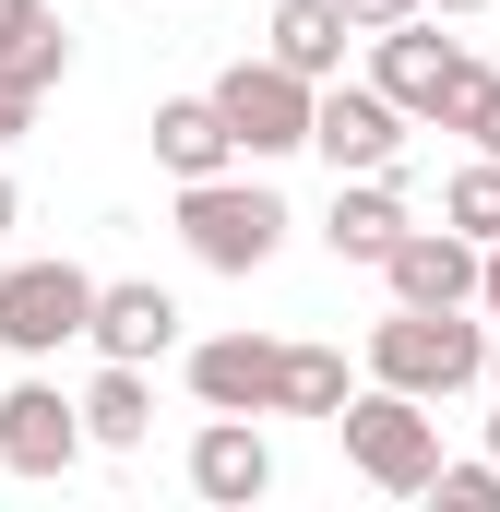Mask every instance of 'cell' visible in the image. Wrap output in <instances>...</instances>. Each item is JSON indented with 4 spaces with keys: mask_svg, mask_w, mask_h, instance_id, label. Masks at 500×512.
I'll list each match as a JSON object with an SVG mask.
<instances>
[{
    "mask_svg": "<svg viewBox=\"0 0 500 512\" xmlns=\"http://www.w3.org/2000/svg\"><path fill=\"white\" fill-rule=\"evenodd\" d=\"M477 370H489V322L477 310H381L370 322V382L417 393V405H441V393H477Z\"/></svg>",
    "mask_w": 500,
    "mask_h": 512,
    "instance_id": "1",
    "label": "cell"
},
{
    "mask_svg": "<svg viewBox=\"0 0 500 512\" xmlns=\"http://www.w3.org/2000/svg\"><path fill=\"white\" fill-rule=\"evenodd\" d=\"M286 227L298 215H286L274 179H227V167L215 179H179V239H191L203 274H262V262L286 251Z\"/></svg>",
    "mask_w": 500,
    "mask_h": 512,
    "instance_id": "2",
    "label": "cell"
},
{
    "mask_svg": "<svg viewBox=\"0 0 500 512\" xmlns=\"http://www.w3.org/2000/svg\"><path fill=\"white\" fill-rule=\"evenodd\" d=\"M334 429H346V465L370 477L381 501H417V489H429V465H441V417H429L417 393H393V382L346 393V405H334Z\"/></svg>",
    "mask_w": 500,
    "mask_h": 512,
    "instance_id": "3",
    "label": "cell"
},
{
    "mask_svg": "<svg viewBox=\"0 0 500 512\" xmlns=\"http://www.w3.org/2000/svg\"><path fill=\"white\" fill-rule=\"evenodd\" d=\"M370 84L405 108V120H441V131H453V108H465L489 72H477V60L441 36V12H429V24L405 12V24H381V36H370Z\"/></svg>",
    "mask_w": 500,
    "mask_h": 512,
    "instance_id": "4",
    "label": "cell"
},
{
    "mask_svg": "<svg viewBox=\"0 0 500 512\" xmlns=\"http://www.w3.org/2000/svg\"><path fill=\"white\" fill-rule=\"evenodd\" d=\"M84 310H96V274H84V262H60V251L0 262V346H12V358L84 346Z\"/></svg>",
    "mask_w": 500,
    "mask_h": 512,
    "instance_id": "5",
    "label": "cell"
},
{
    "mask_svg": "<svg viewBox=\"0 0 500 512\" xmlns=\"http://www.w3.org/2000/svg\"><path fill=\"white\" fill-rule=\"evenodd\" d=\"M203 96H215V120H227V143H239L250 167H274V155H310V84H298L286 60H227Z\"/></svg>",
    "mask_w": 500,
    "mask_h": 512,
    "instance_id": "6",
    "label": "cell"
},
{
    "mask_svg": "<svg viewBox=\"0 0 500 512\" xmlns=\"http://www.w3.org/2000/svg\"><path fill=\"white\" fill-rule=\"evenodd\" d=\"M405 131H417V120H405L381 84H346V72L310 84V155H322L334 179H358V167H405Z\"/></svg>",
    "mask_w": 500,
    "mask_h": 512,
    "instance_id": "7",
    "label": "cell"
},
{
    "mask_svg": "<svg viewBox=\"0 0 500 512\" xmlns=\"http://www.w3.org/2000/svg\"><path fill=\"white\" fill-rule=\"evenodd\" d=\"M0 465L12 477H72L84 465V405L60 382H12L0 393Z\"/></svg>",
    "mask_w": 500,
    "mask_h": 512,
    "instance_id": "8",
    "label": "cell"
},
{
    "mask_svg": "<svg viewBox=\"0 0 500 512\" xmlns=\"http://www.w3.org/2000/svg\"><path fill=\"white\" fill-rule=\"evenodd\" d=\"M370 274L405 298V310H477V239H453V227H405Z\"/></svg>",
    "mask_w": 500,
    "mask_h": 512,
    "instance_id": "9",
    "label": "cell"
},
{
    "mask_svg": "<svg viewBox=\"0 0 500 512\" xmlns=\"http://www.w3.org/2000/svg\"><path fill=\"white\" fill-rule=\"evenodd\" d=\"M84 346H96V358H131V370H143V358H167V346H179V298H167L155 274L96 286V310H84Z\"/></svg>",
    "mask_w": 500,
    "mask_h": 512,
    "instance_id": "10",
    "label": "cell"
},
{
    "mask_svg": "<svg viewBox=\"0 0 500 512\" xmlns=\"http://www.w3.org/2000/svg\"><path fill=\"white\" fill-rule=\"evenodd\" d=\"M262 489H274V441H262L250 417H203V429H191V501L250 512Z\"/></svg>",
    "mask_w": 500,
    "mask_h": 512,
    "instance_id": "11",
    "label": "cell"
},
{
    "mask_svg": "<svg viewBox=\"0 0 500 512\" xmlns=\"http://www.w3.org/2000/svg\"><path fill=\"white\" fill-rule=\"evenodd\" d=\"M405 227H417V215H405V179H393V167H358V179H334L322 251H334V262H381Z\"/></svg>",
    "mask_w": 500,
    "mask_h": 512,
    "instance_id": "12",
    "label": "cell"
},
{
    "mask_svg": "<svg viewBox=\"0 0 500 512\" xmlns=\"http://www.w3.org/2000/svg\"><path fill=\"white\" fill-rule=\"evenodd\" d=\"M191 393H203V417H262L274 405V334H203Z\"/></svg>",
    "mask_w": 500,
    "mask_h": 512,
    "instance_id": "13",
    "label": "cell"
},
{
    "mask_svg": "<svg viewBox=\"0 0 500 512\" xmlns=\"http://www.w3.org/2000/svg\"><path fill=\"white\" fill-rule=\"evenodd\" d=\"M346 36H358V24H346L334 0H274V36H262V60H286L298 84H334V72H346Z\"/></svg>",
    "mask_w": 500,
    "mask_h": 512,
    "instance_id": "14",
    "label": "cell"
},
{
    "mask_svg": "<svg viewBox=\"0 0 500 512\" xmlns=\"http://www.w3.org/2000/svg\"><path fill=\"white\" fill-rule=\"evenodd\" d=\"M60 72H72V36H60V12H48V0H0V84L48 96Z\"/></svg>",
    "mask_w": 500,
    "mask_h": 512,
    "instance_id": "15",
    "label": "cell"
},
{
    "mask_svg": "<svg viewBox=\"0 0 500 512\" xmlns=\"http://www.w3.org/2000/svg\"><path fill=\"white\" fill-rule=\"evenodd\" d=\"M72 405H84V441H96V453H131V441L155 429V382H143L131 358H108V370L72 393Z\"/></svg>",
    "mask_w": 500,
    "mask_h": 512,
    "instance_id": "16",
    "label": "cell"
},
{
    "mask_svg": "<svg viewBox=\"0 0 500 512\" xmlns=\"http://www.w3.org/2000/svg\"><path fill=\"white\" fill-rule=\"evenodd\" d=\"M155 155H167V179H215V167H239L215 96H167V108H155Z\"/></svg>",
    "mask_w": 500,
    "mask_h": 512,
    "instance_id": "17",
    "label": "cell"
},
{
    "mask_svg": "<svg viewBox=\"0 0 500 512\" xmlns=\"http://www.w3.org/2000/svg\"><path fill=\"white\" fill-rule=\"evenodd\" d=\"M346 405V358L334 346H274V405L262 417H334Z\"/></svg>",
    "mask_w": 500,
    "mask_h": 512,
    "instance_id": "18",
    "label": "cell"
},
{
    "mask_svg": "<svg viewBox=\"0 0 500 512\" xmlns=\"http://www.w3.org/2000/svg\"><path fill=\"white\" fill-rule=\"evenodd\" d=\"M441 227H453V239H477V251L500 239V155H477V167H453V179H441Z\"/></svg>",
    "mask_w": 500,
    "mask_h": 512,
    "instance_id": "19",
    "label": "cell"
},
{
    "mask_svg": "<svg viewBox=\"0 0 500 512\" xmlns=\"http://www.w3.org/2000/svg\"><path fill=\"white\" fill-rule=\"evenodd\" d=\"M417 501H441V512H500V465H489V453H477V465H429Z\"/></svg>",
    "mask_w": 500,
    "mask_h": 512,
    "instance_id": "20",
    "label": "cell"
},
{
    "mask_svg": "<svg viewBox=\"0 0 500 512\" xmlns=\"http://www.w3.org/2000/svg\"><path fill=\"white\" fill-rule=\"evenodd\" d=\"M453 131H465L477 155H500V72H489V84H477V96H465V108H453Z\"/></svg>",
    "mask_w": 500,
    "mask_h": 512,
    "instance_id": "21",
    "label": "cell"
},
{
    "mask_svg": "<svg viewBox=\"0 0 500 512\" xmlns=\"http://www.w3.org/2000/svg\"><path fill=\"white\" fill-rule=\"evenodd\" d=\"M334 12H346V24H358V36H381V24H405V12H417V0H334Z\"/></svg>",
    "mask_w": 500,
    "mask_h": 512,
    "instance_id": "22",
    "label": "cell"
},
{
    "mask_svg": "<svg viewBox=\"0 0 500 512\" xmlns=\"http://www.w3.org/2000/svg\"><path fill=\"white\" fill-rule=\"evenodd\" d=\"M477 322H489V334H500V239H489V251H477Z\"/></svg>",
    "mask_w": 500,
    "mask_h": 512,
    "instance_id": "23",
    "label": "cell"
},
{
    "mask_svg": "<svg viewBox=\"0 0 500 512\" xmlns=\"http://www.w3.org/2000/svg\"><path fill=\"white\" fill-rule=\"evenodd\" d=\"M24 120H36V96H24V84H0V143H12Z\"/></svg>",
    "mask_w": 500,
    "mask_h": 512,
    "instance_id": "24",
    "label": "cell"
},
{
    "mask_svg": "<svg viewBox=\"0 0 500 512\" xmlns=\"http://www.w3.org/2000/svg\"><path fill=\"white\" fill-rule=\"evenodd\" d=\"M12 227H24V191H12V179H0V239H12Z\"/></svg>",
    "mask_w": 500,
    "mask_h": 512,
    "instance_id": "25",
    "label": "cell"
},
{
    "mask_svg": "<svg viewBox=\"0 0 500 512\" xmlns=\"http://www.w3.org/2000/svg\"><path fill=\"white\" fill-rule=\"evenodd\" d=\"M417 12H489V0H417Z\"/></svg>",
    "mask_w": 500,
    "mask_h": 512,
    "instance_id": "26",
    "label": "cell"
},
{
    "mask_svg": "<svg viewBox=\"0 0 500 512\" xmlns=\"http://www.w3.org/2000/svg\"><path fill=\"white\" fill-rule=\"evenodd\" d=\"M489 465H500V405H489Z\"/></svg>",
    "mask_w": 500,
    "mask_h": 512,
    "instance_id": "27",
    "label": "cell"
}]
</instances>
